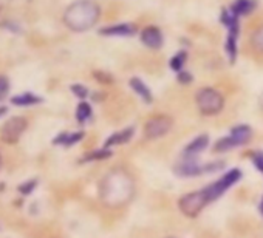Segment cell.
<instances>
[{
	"mask_svg": "<svg viewBox=\"0 0 263 238\" xmlns=\"http://www.w3.org/2000/svg\"><path fill=\"white\" fill-rule=\"evenodd\" d=\"M101 16V8L93 0H78L71 4L65 14L64 21L68 28L73 31H85L91 28Z\"/></svg>",
	"mask_w": 263,
	"mask_h": 238,
	"instance_id": "cell-1",
	"label": "cell"
},
{
	"mask_svg": "<svg viewBox=\"0 0 263 238\" xmlns=\"http://www.w3.org/2000/svg\"><path fill=\"white\" fill-rule=\"evenodd\" d=\"M134 192V184L124 172H115L108 178H105L102 186L104 201L110 206L124 204L128 201Z\"/></svg>",
	"mask_w": 263,
	"mask_h": 238,
	"instance_id": "cell-2",
	"label": "cell"
},
{
	"mask_svg": "<svg viewBox=\"0 0 263 238\" xmlns=\"http://www.w3.org/2000/svg\"><path fill=\"white\" fill-rule=\"evenodd\" d=\"M197 105L203 114H217L224 105L223 96L214 88H203L197 93Z\"/></svg>",
	"mask_w": 263,
	"mask_h": 238,
	"instance_id": "cell-3",
	"label": "cell"
},
{
	"mask_svg": "<svg viewBox=\"0 0 263 238\" xmlns=\"http://www.w3.org/2000/svg\"><path fill=\"white\" fill-rule=\"evenodd\" d=\"M240 178H241V170L240 169H232L228 173H224L220 180H217L215 183H212L208 187H204L203 190H204L209 203L217 200L218 196H221L228 189H231L235 183H238Z\"/></svg>",
	"mask_w": 263,
	"mask_h": 238,
	"instance_id": "cell-4",
	"label": "cell"
},
{
	"mask_svg": "<svg viewBox=\"0 0 263 238\" xmlns=\"http://www.w3.org/2000/svg\"><path fill=\"white\" fill-rule=\"evenodd\" d=\"M252 136V132L248 126H237L231 130V135L228 138H221L217 144H215V152H226L231 150L234 147L243 146L246 144Z\"/></svg>",
	"mask_w": 263,
	"mask_h": 238,
	"instance_id": "cell-5",
	"label": "cell"
},
{
	"mask_svg": "<svg viewBox=\"0 0 263 238\" xmlns=\"http://www.w3.org/2000/svg\"><path fill=\"white\" fill-rule=\"evenodd\" d=\"M209 203L204 190H197V192H192V193H187L184 195L181 200H180V210L189 216V218H195L197 215H200V212L206 207V204Z\"/></svg>",
	"mask_w": 263,
	"mask_h": 238,
	"instance_id": "cell-6",
	"label": "cell"
},
{
	"mask_svg": "<svg viewBox=\"0 0 263 238\" xmlns=\"http://www.w3.org/2000/svg\"><path fill=\"white\" fill-rule=\"evenodd\" d=\"M27 126L28 121L24 116H13L4 124L2 132H0V138H2L5 144H16L27 130Z\"/></svg>",
	"mask_w": 263,
	"mask_h": 238,
	"instance_id": "cell-7",
	"label": "cell"
},
{
	"mask_svg": "<svg viewBox=\"0 0 263 238\" xmlns=\"http://www.w3.org/2000/svg\"><path fill=\"white\" fill-rule=\"evenodd\" d=\"M172 127V119L167 117V116H155L152 119L146 123V127H144V132H146V136L151 138V140H157V138H161L164 136Z\"/></svg>",
	"mask_w": 263,
	"mask_h": 238,
	"instance_id": "cell-8",
	"label": "cell"
},
{
	"mask_svg": "<svg viewBox=\"0 0 263 238\" xmlns=\"http://www.w3.org/2000/svg\"><path fill=\"white\" fill-rule=\"evenodd\" d=\"M223 163H214V164H208V166H203L194 160H186L183 161L178 167H177V173L181 175V176H197V175H201V173H206V172H214L220 167L217 166H221Z\"/></svg>",
	"mask_w": 263,
	"mask_h": 238,
	"instance_id": "cell-9",
	"label": "cell"
},
{
	"mask_svg": "<svg viewBox=\"0 0 263 238\" xmlns=\"http://www.w3.org/2000/svg\"><path fill=\"white\" fill-rule=\"evenodd\" d=\"M141 41L146 47L158 50L163 45V34L157 27H146L141 31Z\"/></svg>",
	"mask_w": 263,
	"mask_h": 238,
	"instance_id": "cell-10",
	"label": "cell"
},
{
	"mask_svg": "<svg viewBox=\"0 0 263 238\" xmlns=\"http://www.w3.org/2000/svg\"><path fill=\"white\" fill-rule=\"evenodd\" d=\"M208 146H209V136H208V135H200V136L194 138V140L184 147L183 155H184L186 160H192V158H195L198 153H201Z\"/></svg>",
	"mask_w": 263,
	"mask_h": 238,
	"instance_id": "cell-11",
	"label": "cell"
},
{
	"mask_svg": "<svg viewBox=\"0 0 263 238\" xmlns=\"http://www.w3.org/2000/svg\"><path fill=\"white\" fill-rule=\"evenodd\" d=\"M41 102H42V97L34 93H30V91L21 93V94H16L11 97V104L16 107H30V105H37Z\"/></svg>",
	"mask_w": 263,
	"mask_h": 238,
	"instance_id": "cell-12",
	"label": "cell"
},
{
	"mask_svg": "<svg viewBox=\"0 0 263 238\" xmlns=\"http://www.w3.org/2000/svg\"><path fill=\"white\" fill-rule=\"evenodd\" d=\"M135 33V28L130 24H118L111 27H105L101 30V34L104 36H130Z\"/></svg>",
	"mask_w": 263,
	"mask_h": 238,
	"instance_id": "cell-13",
	"label": "cell"
},
{
	"mask_svg": "<svg viewBox=\"0 0 263 238\" xmlns=\"http://www.w3.org/2000/svg\"><path fill=\"white\" fill-rule=\"evenodd\" d=\"M134 136V129H124L121 132L113 133L107 141H105V149L111 147V146H121L130 141V138Z\"/></svg>",
	"mask_w": 263,
	"mask_h": 238,
	"instance_id": "cell-14",
	"label": "cell"
},
{
	"mask_svg": "<svg viewBox=\"0 0 263 238\" xmlns=\"http://www.w3.org/2000/svg\"><path fill=\"white\" fill-rule=\"evenodd\" d=\"M130 87L134 88V91L144 101V102H152V93L149 87L140 79V77H132L130 79Z\"/></svg>",
	"mask_w": 263,
	"mask_h": 238,
	"instance_id": "cell-15",
	"label": "cell"
},
{
	"mask_svg": "<svg viewBox=\"0 0 263 238\" xmlns=\"http://www.w3.org/2000/svg\"><path fill=\"white\" fill-rule=\"evenodd\" d=\"M237 36H238V28L228 30V39H226L224 48H226V53H228L231 62H234L237 57Z\"/></svg>",
	"mask_w": 263,
	"mask_h": 238,
	"instance_id": "cell-16",
	"label": "cell"
},
{
	"mask_svg": "<svg viewBox=\"0 0 263 238\" xmlns=\"http://www.w3.org/2000/svg\"><path fill=\"white\" fill-rule=\"evenodd\" d=\"M84 138V133L82 132H74V133H61L59 136L54 138V144H61V146H65V147H70V146H74L78 144L81 140Z\"/></svg>",
	"mask_w": 263,
	"mask_h": 238,
	"instance_id": "cell-17",
	"label": "cell"
},
{
	"mask_svg": "<svg viewBox=\"0 0 263 238\" xmlns=\"http://www.w3.org/2000/svg\"><path fill=\"white\" fill-rule=\"evenodd\" d=\"M255 8V2L254 0H235L232 5V14H235L237 17L241 14H248Z\"/></svg>",
	"mask_w": 263,
	"mask_h": 238,
	"instance_id": "cell-18",
	"label": "cell"
},
{
	"mask_svg": "<svg viewBox=\"0 0 263 238\" xmlns=\"http://www.w3.org/2000/svg\"><path fill=\"white\" fill-rule=\"evenodd\" d=\"M91 117V105L85 101H82L78 108H76V119H78V123L84 124L85 121H88V119Z\"/></svg>",
	"mask_w": 263,
	"mask_h": 238,
	"instance_id": "cell-19",
	"label": "cell"
},
{
	"mask_svg": "<svg viewBox=\"0 0 263 238\" xmlns=\"http://www.w3.org/2000/svg\"><path fill=\"white\" fill-rule=\"evenodd\" d=\"M186 59H187V54L184 53V51H180V53H177L172 59H171V68L174 70V71H181V68H183V65H184V62H186Z\"/></svg>",
	"mask_w": 263,
	"mask_h": 238,
	"instance_id": "cell-20",
	"label": "cell"
},
{
	"mask_svg": "<svg viewBox=\"0 0 263 238\" xmlns=\"http://www.w3.org/2000/svg\"><path fill=\"white\" fill-rule=\"evenodd\" d=\"M251 44H252V47H254L257 51L263 53V25L258 27V28L254 31V34H252V37H251Z\"/></svg>",
	"mask_w": 263,
	"mask_h": 238,
	"instance_id": "cell-21",
	"label": "cell"
},
{
	"mask_svg": "<svg viewBox=\"0 0 263 238\" xmlns=\"http://www.w3.org/2000/svg\"><path fill=\"white\" fill-rule=\"evenodd\" d=\"M111 155V152L108 150V149H104V150H96V152H91V153H88L85 158H84V161H95V160H105V158H108Z\"/></svg>",
	"mask_w": 263,
	"mask_h": 238,
	"instance_id": "cell-22",
	"label": "cell"
},
{
	"mask_svg": "<svg viewBox=\"0 0 263 238\" xmlns=\"http://www.w3.org/2000/svg\"><path fill=\"white\" fill-rule=\"evenodd\" d=\"M36 186H37V180H27L25 183H22V184L17 187V190H19L22 195H30V193L36 189Z\"/></svg>",
	"mask_w": 263,
	"mask_h": 238,
	"instance_id": "cell-23",
	"label": "cell"
},
{
	"mask_svg": "<svg viewBox=\"0 0 263 238\" xmlns=\"http://www.w3.org/2000/svg\"><path fill=\"white\" fill-rule=\"evenodd\" d=\"M8 91H10V81H8V77L0 74V101L7 97Z\"/></svg>",
	"mask_w": 263,
	"mask_h": 238,
	"instance_id": "cell-24",
	"label": "cell"
},
{
	"mask_svg": "<svg viewBox=\"0 0 263 238\" xmlns=\"http://www.w3.org/2000/svg\"><path fill=\"white\" fill-rule=\"evenodd\" d=\"M71 91H73L78 97H81V99H85V97L88 96V90H87V87H84V85H81V84H74V85H71Z\"/></svg>",
	"mask_w": 263,
	"mask_h": 238,
	"instance_id": "cell-25",
	"label": "cell"
},
{
	"mask_svg": "<svg viewBox=\"0 0 263 238\" xmlns=\"http://www.w3.org/2000/svg\"><path fill=\"white\" fill-rule=\"evenodd\" d=\"M178 81L181 84H189V82H192V74L189 71H180L178 73Z\"/></svg>",
	"mask_w": 263,
	"mask_h": 238,
	"instance_id": "cell-26",
	"label": "cell"
},
{
	"mask_svg": "<svg viewBox=\"0 0 263 238\" xmlns=\"http://www.w3.org/2000/svg\"><path fill=\"white\" fill-rule=\"evenodd\" d=\"M254 166L257 167V170L263 172V153H257L254 156Z\"/></svg>",
	"mask_w": 263,
	"mask_h": 238,
	"instance_id": "cell-27",
	"label": "cell"
},
{
	"mask_svg": "<svg viewBox=\"0 0 263 238\" xmlns=\"http://www.w3.org/2000/svg\"><path fill=\"white\" fill-rule=\"evenodd\" d=\"M7 113H8V108H7V107H4V105L0 107V117H4Z\"/></svg>",
	"mask_w": 263,
	"mask_h": 238,
	"instance_id": "cell-28",
	"label": "cell"
},
{
	"mask_svg": "<svg viewBox=\"0 0 263 238\" xmlns=\"http://www.w3.org/2000/svg\"><path fill=\"white\" fill-rule=\"evenodd\" d=\"M260 212H261V215H263V198H261V201H260Z\"/></svg>",
	"mask_w": 263,
	"mask_h": 238,
	"instance_id": "cell-29",
	"label": "cell"
},
{
	"mask_svg": "<svg viewBox=\"0 0 263 238\" xmlns=\"http://www.w3.org/2000/svg\"><path fill=\"white\" fill-rule=\"evenodd\" d=\"M260 104L263 105V96H261V99H260Z\"/></svg>",
	"mask_w": 263,
	"mask_h": 238,
	"instance_id": "cell-30",
	"label": "cell"
},
{
	"mask_svg": "<svg viewBox=\"0 0 263 238\" xmlns=\"http://www.w3.org/2000/svg\"><path fill=\"white\" fill-rule=\"evenodd\" d=\"M0 166H2V158H0Z\"/></svg>",
	"mask_w": 263,
	"mask_h": 238,
	"instance_id": "cell-31",
	"label": "cell"
}]
</instances>
